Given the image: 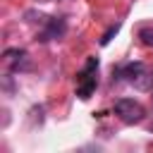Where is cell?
Segmentation results:
<instances>
[{
  "mask_svg": "<svg viewBox=\"0 0 153 153\" xmlns=\"http://www.w3.org/2000/svg\"><path fill=\"white\" fill-rule=\"evenodd\" d=\"M2 62L7 65L10 72H26L29 69V53L24 48H7L2 53Z\"/></svg>",
  "mask_w": 153,
  "mask_h": 153,
  "instance_id": "5",
  "label": "cell"
},
{
  "mask_svg": "<svg viewBox=\"0 0 153 153\" xmlns=\"http://www.w3.org/2000/svg\"><path fill=\"white\" fill-rule=\"evenodd\" d=\"M136 36H139V41H141L146 48H153V24H146V26H141Z\"/></svg>",
  "mask_w": 153,
  "mask_h": 153,
  "instance_id": "6",
  "label": "cell"
},
{
  "mask_svg": "<svg viewBox=\"0 0 153 153\" xmlns=\"http://www.w3.org/2000/svg\"><path fill=\"white\" fill-rule=\"evenodd\" d=\"M41 31L36 33V41H60L65 33H67V22L62 17H43L41 22Z\"/></svg>",
  "mask_w": 153,
  "mask_h": 153,
  "instance_id": "4",
  "label": "cell"
},
{
  "mask_svg": "<svg viewBox=\"0 0 153 153\" xmlns=\"http://www.w3.org/2000/svg\"><path fill=\"white\" fill-rule=\"evenodd\" d=\"M98 86V57H86L84 67L76 74V96L81 100L91 98V93Z\"/></svg>",
  "mask_w": 153,
  "mask_h": 153,
  "instance_id": "2",
  "label": "cell"
},
{
  "mask_svg": "<svg viewBox=\"0 0 153 153\" xmlns=\"http://www.w3.org/2000/svg\"><path fill=\"white\" fill-rule=\"evenodd\" d=\"M115 115L124 122V124H139L146 117V110L139 100L134 98H117L115 100Z\"/></svg>",
  "mask_w": 153,
  "mask_h": 153,
  "instance_id": "3",
  "label": "cell"
},
{
  "mask_svg": "<svg viewBox=\"0 0 153 153\" xmlns=\"http://www.w3.org/2000/svg\"><path fill=\"white\" fill-rule=\"evenodd\" d=\"M115 74H117V79H124L127 84H131L139 91H153V69L146 67L143 62H129V65L120 67Z\"/></svg>",
  "mask_w": 153,
  "mask_h": 153,
  "instance_id": "1",
  "label": "cell"
},
{
  "mask_svg": "<svg viewBox=\"0 0 153 153\" xmlns=\"http://www.w3.org/2000/svg\"><path fill=\"white\" fill-rule=\"evenodd\" d=\"M120 26H122V24H115V26H110V29H108V31L103 33V38H100V45H108V43L112 41V36H117Z\"/></svg>",
  "mask_w": 153,
  "mask_h": 153,
  "instance_id": "7",
  "label": "cell"
}]
</instances>
